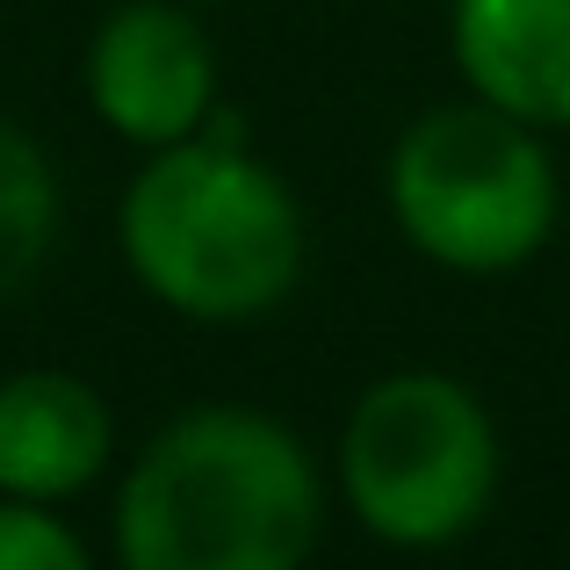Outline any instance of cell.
Returning <instances> with one entry per match:
<instances>
[{
	"mask_svg": "<svg viewBox=\"0 0 570 570\" xmlns=\"http://www.w3.org/2000/svg\"><path fill=\"white\" fill-rule=\"evenodd\" d=\"M448 43L476 101L570 130V0H448Z\"/></svg>",
	"mask_w": 570,
	"mask_h": 570,
	"instance_id": "cell-7",
	"label": "cell"
},
{
	"mask_svg": "<svg viewBox=\"0 0 570 570\" xmlns=\"http://www.w3.org/2000/svg\"><path fill=\"white\" fill-rule=\"evenodd\" d=\"M0 570H95V557L58 505L0 499Z\"/></svg>",
	"mask_w": 570,
	"mask_h": 570,
	"instance_id": "cell-9",
	"label": "cell"
},
{
	"mask_svg": "<svg viewBox=\"0 0 570 570\" xmlns=\"http://www.w3.org/2000/svg\"><path fill=\"white\" fill-rule=\"evenodd\" d=\"M188 8H224V0H188Z\"/></svg>",
	"mask_w": 570,
	"mask_h": 570,
	"instance_id": "cell-10",
	"label": "cell"
},
{
	"mask_svg": "<svg viewBox=\"0 0 570 570\" xmlns=\"http://www.w3.org/2000/svg\"><path fill=\"white\" fill-rule=\"evenodd\" d=\"M318 520V462L282 419L195 404L138 448L109 542L124 570H304Z\"/></svg>",
	"mask_w": 570,
	"mask_h": 570,
	"instance_id": "cell-1",
	"label": "cell"
},
{
	"mask_svg": "<svg viewBox=\"0 0 570 570\" xmlns=\"http://www.w3.org/2000/svg\"><path fill=\"white\" fill-rule=\"evenodd\" d=\"M116 246L153 304L195 325H246L304 275V209L246 145L181 138L130 174Z\"/></svg>",
	"mask_w": 570,
	"mask_h": 570,
	"instance_id": "cell-2",
	"label": "cell"
},
{
	"mask_svg": "<svg viewBox=\"0 0 570 570\" xmlns=\"http://www.w3.org/2000/svg\"><path fill=\"white\" fill-rule=\"evenodd\" d=\"M390 217L448 275H513L557 232V167L534 124L491 101H455L397 138Z\"/></svg>",
	"mask_w": 570,
	"mask_h": 570,
	"instance_id": "cell-3",
	"label": "cell"
},
{
	"mask_svg": "<svg viewBox=\"0 0 570 570\" xmlns=\"http://www.w3.org/2000/svg\"><path fill=\"white\" fill-rule=\"evenodd\" d=\"M499 491V426L470 383L397 368L368 383L340 433V499L390 549L462 542Z\"/></svg>",
	"mask_w": 570,
	"mask_h": 570,
	"instance_id": "cell-4",
	"label": "cell"
},
{
	"mask_svg": "<svg viewBox=\"0 0 570 570\" xmlns=\"http://www.w3.org/2000/svg\"><path fill=\"white\" fill-rule=\"evenodd\" d=\"M87 109L138 153L181 145L217 109V51L188 0H124L87 37Z\"/></svg>",
	"mask_w": 570,
	"mask_h": 570,
	"instance_id": "cell-5",
	"label": "cell"
},
{
	"mask_svg": "<svg viewBox=\"0 0 570 570\" xmlns=\"http://www.w3.org/2000/svg\"><path fill=\"white\" fill-rule=\"evenodd\" d=\"M116 455V412L72 368L0 376V499L66 505L101 484Z\"/></svg>",
	"mask_w": 570,
	"mask_h": 570,
	"instance_id": "cell-6",
	"label": "cell"
},
{
	"mask_svg": "<svg viewBox=\"0 0 570 570\" xmlns=\"http://www.w3.org/2000/svg\"><path fill=\"white\" fill-rule=\"evenodd\" d=\"M58 246V174L29 130L0 124V304L43 275Z\"/></svg>",
	"mask_w": 570,
	"mask_h": 570,
	"instance_id": "cell-8",
	"label": "cell"
}]
</instances>
